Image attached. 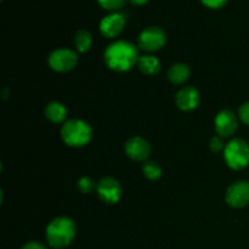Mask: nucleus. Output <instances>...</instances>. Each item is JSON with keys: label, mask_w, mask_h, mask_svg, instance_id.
<instances>
[{"label": "nucleus", "mask_w": 249, "mask_h": 249, "mask_svg": "<svg viewBox=\"0 0 249 249\" xmlns=\"http://www.w3.org/2000/svg\"><path fill=\"white\" fill-rule=\"evenodd\" d=\"M238 116H240V119L243 123L249 125V102H245V104L240 107Z\"/></svg>", "instance_id": "obj_22"}, {"label": "nucleus", "mask_w": 249, "mask_h": 249, "mask_svg": "<svg viewBox=\"0 0 249 249\" xmlns=\"http://www.w3.org/2000/svg\"><path fill=\"white\" fill-rule=\"evenodd\" d=\"M96 190L101 201H104L107 204L118 203L122 197V192H123L118 180L109 177L100 180Z\"/></svg>", "instance_id": "obj_7"}, {"label": "nucleus", "mask_w": 249, "mask_h": 249, "mask_svg": "<svg viewBox=\"0 0 249 249\" xmlns=\"http://www.w3.org/2000/svg\"><path fill=\"white\" fill-rule=\"evenodd\" d=\"M201 2L209 9H220L225 6L228 0H201Z\"/></svg>", "instance_id": "obj_21"}, {"label": "nucleus", "mask_w": 249, "mask_h": 249, "mask_svg": "<svg viewBox=\"0 0 249 249\" xmlns=\"http://www.w3.org/2000/svg\"><path fill=\"white\" fill-rule=\"evenodd\" d=\"M201 101V96H199L198 90L195 89L192 87H185L181 90H179L175 96V102L177 106L179 107L181 111H192V109L197 108Z\"/></svg>", "instance_id": "obj_12"}, {"label": "nucleus", "mask_w": 249, "mask_h": 249, "mask_svg": "<svg viewBox=\"0 0 249 249\" xmlns=\"http://www.w3.org/2000/svg\"><path fill=\"white\" fill-rule=\"evenodd\" d=\"M190 74H191V71H190L189 66L185 63H175L168 71V78L173 84L177 85H181L187 82Z\"/></svg>", "instance_id": "obj_13"}, {"label": "nucleus", "mask_w": 249, "mask_h": 249, "mask_svg": "<svg viewBox=\"0 0 249 249\" xmlns=\"http://www.w3.org/2000/svg\"><path fill=\"white\" fill-rule=\"evenodd\" d=\"M91 44L92 36L90 32L84 31V29L77 32V34L74 36V45L79 53H87L91 48Z\"/></svg>", "instance_id": "obj_16"}, {"label": "nucleus", "mask_w": 249, "mask_h": 249, "mask_svg": "<svg viewBox=\"0 0 249 249\" xmlns=\"http://www.w3.org/2000/svg\"><path fill=\"white\" fill-rule=\"evenodd\" d=\"M61 138L71 147H83L92 138V129L82 119H70L61 129Z\"/></svg>", "instance_id": "obj_3"}, {"label": "nucleus", "mask_w": 249, "mask_h": 249, "mask_svg": "<svg viewBox=\"0 0 249 249\" xmlns=\"http://www.w3.org/2000/svg\"><path fill=\"white\" fill-rule=\"evenodd\" d=\"M97 187L96 182L91 179V178L83 177L80 178L79 181H78V189L82 194H90V192L94 191Z\"/></svg>", "instance_id": "obj_18"}, {"label": "nucleus", "mask_w": 249, "mask_h": 249, "mask_svg": "<svg viewBox=\"0 0 249 249\" xmlns=\"http://www.w3.org/2000/svg\"><path fill=\"white\" fill-rule=\"evenodd\" d=\"M49 66L56 72H70L77 66V53L70 49H57L49 55Z\"/></svg>", "instance_id": "obj_6"}, {"label": "nucleus", "mask_w": 249, "mask_h": 249, "mask_svg": "<svg viewBox=\"0 0 249 249\" xmlns=\"http://www.w3.org/2000/svg\"><path fill=\"white\" fill-rule=\"evenodd\" d=\"M224 148H225V146H224L223 140H221V136H214V138H212L211 150L213 151V152L218 153L220 152L221 150H224Z\"/></svg>", "instance_id": "obj_20"}, {"label": "nucleus", "mask_w": 249, "mask_h": 249, "mask_svg": "<svg viewBox=\"0 0 249 249\" xmlns=\"http://www.w3.org/2000/svg\"><path fill=\"white\" fill-rule=\"evenodd\" d=\"M224 158L231 169H245L249 164V143L242 139H233L224 148Z\"/></svg>", "instance_id": "obj_4"}, {"label": "nucleus", "mask_w": 249, "mask_h": 249, "mask_svg": "<svg viewBox=\"0 0 249 249\" xmlns=\"http://www.w3.org/2000/svg\"><path fill=\"white\" fill-rule=\"evenodd\" d=\"M226 202L233 208H243L249 204V182L241 180L231 185L226 191Z\"/></svg>", "instance_id": "obj_8"}, {"label": "nucleus", "mask_w": 249, "mask_h": 249, "mask_svg": "<svg viewBox=\"0 0 249 249\" xmlns=\"http://www.w3.org/2000/svg\"><path fill=\"white\" fill-rule=\"evenodd\" d=\"M142 172L143 175L150 180H158L162 177V168H160V165L157 162H152V160L146 162L142 165Z\"/></svg>", "instance_id": "obj_17"}, {"label": "nucleus", "mask_w": 249, "mask_h": 249, "mask_svg": "<svg viewBox=\"0 0 249 249\" xmlns=\"http://www.w3.org/2000/svg\"><path fill=\"white\" fill-rule=\"evenodd\" d=\"M125 153L131 160L142 162L151 155V145L141 136H133L125 142Z\"/></svg>", "instance_id": "obj_11"}, {"label": "nucleus", "mask_w": 249, "mask_h": 249, "mask_svg": "<svg viewBox=\"0 0 249 249\" xmlns=\"http://www.w3.org/2000/svg\"><path fill=\"white\" fill-rule=\"evenodd\" d=\"M167 36L160 27H148L143 29L138 39V45L141 50L147 53H155L165 45Z\"/></svg>", "instance_id": "obj_5"}, {"label": "nucleus", "mask_w": 249, "mask_h": 249, "mask_svg": "<svg viewBox=\"0 0 249 249\" xmlns=\"http://www.w3.org/2000/svg\"><path fill=\"white\" fill-rule=\"evenodd\" d=\"M21 249H46V247L43 243L36 242V241H32V242L26 243Z\"/></svg>", "instance_id": "obj_23"}, {"label": "nucleus", "mask_w": 249, "mask_h": 249, "mask_svg": "<svg viewBox=\"0 0 249 249\" xmlns=\"http://www.w3.org/2000/svg\"><path fill=\"white\" fill-rule=\"evenodd\" d=\"M97 1L104 9L109 10V11H117L124 6L126 0H97Z\"/></svg>", "instance_id": "obj_19"}, {"label": "nucleus", "mask_w": 249, "mask_h": 249, "mask_svg": "<svg viewBox=\"0 0 249 249\" xmlns=\"http://www.w3.org/2000/svg\"><path fill=\"white\" fill-rule=\"evenodd\" d=\"M75 230V224L72 219L67 216H58L46 228V241L55 249L65 248L74 238Z\"/></svg>", "instance_id": "obj_2"}, {"label": "nucleus", "mask_w": 249, "mask_h": 249, "mask_svg": "<svg viewBox=\"0 0 249 249\" xmlns=\"http://www.w3.org/2000/svg\"><path fill=\"white\" fill-rule=\"evenodd\" d=\"M138 67L143 74L146 75H156L160 72V61L152 55L140 56L138 61Z\"/></svg>", "instance_id": "obj_14"}, {"label": "nucleus", "mask_w": 249, "mask_h": 249, "mask_svg": "<svg viewBox=\"0 0 249 249\" xmlns=\"http://www.w3.org/2000/svg\"><path fill=\"white\" fill-rule=\"evenodd\" d=\"M129 1L133 5H136V6H142V5H145L148 0H129Z\"/></svg>", "instance_id": "obj_24"}, {"label": "nucleus", "mask_w": 249, "mask_h": 249, "mask_svg": "<svg viewBox=\"0 0 249 249\" xmlns=\"http://www.w3.org/2000/svg\"><path fill=\"white\" fill-rule=\"evenodd\" d=\"M107 67L116 72H126L131 70L140 58L136 45L131 41L118 40L108 45L104 53Z\"/></svg>", "instance_id": "obj_1"}, {"label": "nucleus", "mask_w": 249, "mask_h": 249, "mask_svg": "<svg viewBox=\"0 0 249 249\" xmlns=\"http://www.w3.org/2000/svg\"><path fill=\"white\" fill-rule=\"evenodd\" d=\"M125 15L122 12H113L111 15H107L106 17L100 22V32L106 38H114L119 36L125 26Z\"/></svg>", "instance_id": "obj_10"}, {"label": "nucleus", "mask_w": 249, "mask_h": 249, "mask_svg": "<svg viewBox=\"0 0 249 249\" xmlns=\"http://www.w3.org/2000/svg\"><path fill=\"white\" fill-rule=\"evenodd\" d=\"M45 116L53 123H62L67 118V109L61 102H50L45 108Z\"/></svg>", "instance_id": "obj_15"}, {"label": "nucleus", "mask_w": 249, "mask_h": 249, "mask_svg": "<svg viewBox=\"0 0 249 249\" xmlns=\"http://www.w3.org/2000/svg\"><path fill=\"white\" fill-rule=\"evenodd\" d=\"M214 126L221 138H230L236 133L238 128V119L236 114L230 109H224L219 112L214 121Z\"/></svg>", "instance_id": "obj_9"}]
</instances>
